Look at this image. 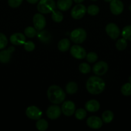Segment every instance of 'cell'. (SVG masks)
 <instances>
[{"instance_id":"cell-1","label":"cell","mask_w":131,"mask_h":131,"mask_svg":"<svg viewBox=\"0 0 131 131\" xmlns=\"http://www.w3.org/2000/svg\"><path fill=\"white\" fill-rule=\"evenodd\" d=\"M105 83L101 78L98 76H91L86 82V89L92 95H98L104 92Z\"/></svg>"},{"instance_id":"cell-2","label":"cell","mask_w":131,"mask_h":131,"mask_svg":"<svg viewBox=\"0 0 131 131\" xmlns=\"http://www.w3.org/2000/svg\"><path fill=\"white\" fill-rule=\"evenodd\" d=\"M47 96L49 101L54 104H59L64 101L66 93L64 91L57 85H51L47 91Z\"/></svg>"},{"instance_id":"cell-3","label":"cell","mask_w":131,"mask_h":131,"mask_svg":"<svg viewBox=\"0 0 131 131\" xmlns=\"http://www.w3.org/2000/svg\"><path fill=\"white\" fill-rule=\"evenodd\" d=\"M56 5L53 0H40L37 5V10L41 14H48L55 10Z\"/></svg>"},{"instance_id":"cell-4","label":"cell","mask_w":131,"mask_h":131,"mask_svg":"<svg viewBox=\"0 0 131 131\" xmlns=\"http://www.w3.org/2000/svg\"><path fill=\"white\" fill-rule=\"evenodd\" d=\"M87 38L86 31L83 28H77L72 31L70 34L71 40L74 43H82Z\"/></svg>"},{"instance_id":"cell-5","label":"cell","mask_w":131,"mask_h":131,"mask_svg":"<svg viewBox=\"0 0 131 131\" xmlns=\"http://www.w3.org/2000/svg\"><path fill=\"white\" fill-rule=\"evenodd\" d=\"M86 11H87V9L86 6L82 4L78 3L72 8L71 11V15L74 19L79 20L84 16Z\"/></svg>"},{"instance_id":"cell-6","label":"cell","mask_w":131,"mask_h":131,"mask_svg":"<svg viewBox=\"0 0 131 131\" xmlns=\"http://www.w3.org/2000/svg\"><path fill=\"white\" fill-rule=\"evenodd\" d=\"M25 113L28 118L33 120H39L42 115L41 110L35 106H31L27 107Z\"/></svg>"},{"instance_id":"cell-7","label":"cell","mask_w":131,"mask_h":131,"mask_svg":"<svg viewBox=\"0 0 131 131\" xmlns=\"http://www.w3.org/2000/svg\"><path fill=\"white\" fill-rule=\"evenodd\" d=\"M33 23L34 28L37 30H42L46 25V20L41 13L35 14L33 17Z\"/></svg>"},{"instance_id":"cell-8","label":"cell","mask_w":131,"mask_h":131,"mask_svg":"<svg viewBox=\"0 0 131 131\" xmlns=\"http://www.w3.org/2000/svg\"><path fill=\"white\" fill-rule=\"evenodd\" d=\"M105 31L109 37L113 40L117 39L120 35L119 27L114 23L108 24L105 27Z\"/></svg>"},{"instance_id":"cell-9","label":"cell","mask_w":131,"mask_h":131,"mask_svg":"<svg viewBox=\"0 0 131 131\" xmlns=\"http://www.w3.org/2000/svg\"><path fill=\"white\" fill-rule=\"evenodd\" d=\"M70 53L73 57L78 60L85 58L87 55L86 51L84 49V48L78 45H74L71 47Z\"/></svg>"},{"instance_id":"cell-10","label":"cell","mask_w":131,"mask_h":131,"mask_svg":"<svg viewBox=\"0 0 131 131\" xmlns=\"http://www.w3.org/2000/svg\"><path fill=\"white\" fill-rule=\"evenodd\" d=\"M109 69V66L106 62L103 61H98L92 67V71L96 75H104Z\"/></svg>"},{"instance_id":"cell-11","label":"cell","mask_w":131,"mask_h":131,"mask_svg":"<svg viewBox=\"0 0 131 131\" xmlns=\"http://www.w3.org/2000/svg\"><path fill=\"white\" fill-rule=\"evenodd\" d=\"M124 9V5L120 0H112L110 2V10L115 15L121 14Z\"/></svg>"},{"instance_id":"cell-12","label":"cell","mask_w":131,"mask_h":131,"mask_svg":"<svg viewBox=\"0 0 131 131\" xmlns=\"http://www.w3.org/2000/svg\"><path fill=\"white\" fill-rule=\"evenodd\" d=\"M61 110L65 116H71L75 112V105L71 101H65L62 105Z\"/></svg>"},{"instance_id":"cell-13","label":"cell","mask_w":131,"mask_h":131,"mask_svg":"<svg viewBox=\"0 0 131 131\" xmlns=\"http://www.w3.org/2000/svg\"><path fill=\"white\" fill-rule=\"evenodd\" d=\"M62 110L59 106L51 105L46 110V115L48 118L51 120L57 119L61 115Z\"/></svg>"},{"instance_id":"cell-14","label":"cell","mask_w":131,"mask_h":131,"mask_svg":"<svg viewBox=\"0 0 131 131\" xmlns=\"http://www.w3.org/2000/svg\"><path fill=\"white\" fill-rule=\"evenodd\" d=\"M86 123L87 126L92 129H98L103 125L102 119L96 116H91L89 117L86 121Z\"/></svg>"},{"instance_id":"cell-15","label":"cell","mask_w":131,"mask_h":131,"mask_svg":"<svg viewBox=\"0 0 131 131\" xmlns=\"http://www.w3.org/2000/svg\"><path fill=\"white\" fill-rule=\"evenodd\" d=\"M15 51V47L11 46L7 49L2 50L0 51V62L1 63H8L11 58L12 54Z\"/></svg>"},{"instance_id":"cell-16","label":"cell","mask_w":131,"mask_h":131,"mask_svg":"<svg viewBox=\"0 0 131 131\" xmlns=\"http://www.w3.org/2000/svg\"><path fill=\"white\" fill-rule=\"evenodd\" d=\"M10 41L13 45L21 46L24 44L26 42L25 35L21 33H14L10 36Z\"/></svg>"},{"instance_id":"cell-17","label":"cell","mask_w":131,"mask_h":131,"mask_svg":"<svg viewBox=\"0 0 131 131\" xmlns=\"http://www.w3.org/2000/svg\"><path fill=\"white\" fill-rule=\"evenodd\" d=\"M85 107H86V111L94 113L100 110V105L98 101L96 100H90L86 102Z\"/></svg>"},{"instance_id":"cell-18","label":"cell","mask_w":131,"mask_h":131,"mask_svg":"<svg viewBox=\"0 0 131 131\" xmlns=\"http://www.w3.org/2000/svg\"><path fill=\"white\" fill-rule=\"evenodd\" d=\"M72 0H58L57 3V6L61 11L65 12L69 10L72 6Z\"/></svg>"},{"instance_id":"cell-19","label":"cell","mask_w":131,"mask_h":131,"mask_svg":"<svg viewBox=\"0 0 131 131\" xmlns=\"http://www.w3.org/2000/svg\"><path fill=\"white\" fill-rule=\"evenodd\" d=\"M58 49L61 52H66L70 48V41L68 38H63L58 43Z\"/></svg>"},{"instance_id":"cell-20","label":"cell","mask_w":131,"mask_h":131,"mask_svg":"<svg viewBox=\"0 0 131 131\" xmlns=\"http://www.w3.org/2000/svg\"><path fill=\"white\" fill-rule=\"evenodd\" d=\"M39 40L42 42H48L51 40V35L47 31L41 30L38 33H37Z\"/></svg>"},{"instance_id":"cell-21","label":"cell","mask_w":131,"mask_h":131,"mask_svg":"<svg viewBox=\"0 0 131 131\" xmlns=\"http://www.w3.org/2000/svg\"><path fill=\"white\" fill-rule=\"evenodd\" d=\"M113 118H114V114L110 110H106L103 113L101 119L105 124L110 123L113 120Z\"/></svg>"},{"instance_id":"cell-22","label":"cell","mask_w":131,"mask_h":131,"mask_svg":"<svg viewBox=\"0 0 131 131\" xmlns=\"http://www.w3.org/2000/svg\"><path fill=\"white\" fill-rule=\"evenodd\" d=\"M78 90V85L74 82H69L66 86V92L69 95L74 94Z\"/></svg>"},{"instance_id":"cell-23","label":"cell","mask_w":131,"mask_h":131,"mask_svg":"<svg viewBox=\"0 0 131 131\" xmlns=\"http://www.w3.org/2000/svg\"><path fill=\"white\" fill-rule=\"evenodd\" d=\"M36 128L40 131H45L48 128V122L44 119H39L36 122Z\"/></svg>"},{"instance_id":"cell-24","label":"cell","mask_w":131,"mask_h":131,"mask_svg":"<svg viewBox=\"0 0 131 131\" xmlns=\"http://www.w3.org/2000/svg\"><path fill=\"white\" fill-rule=\"evenodd\" d=\"M51 19L55 23H60L64 19L63 14L58 10H53L51 12Z\"/></svg>"},{"instance_id":"cell-25","label":"cell","mask_w":131,"mask_h":131,"mask_svg":"<svg viewBox=\"0 0 131 131\" xmlns=\"http://www.w3.org/2000/svg\"><path fill=\"white\" fill-rule=\"evenodd\" d=\"M127 46V40L125 39L124 38H119L117 40L116 43V47L117 49L119 51H123L126 49Z\"/></svg>"},{"instance_id":"cell-26","label":"cell","mask_w":131,"mask_h":131,"mask_svg":"<svg viewBox=\"0 0 131 131\" xmlns=\"http://www.w3.org/2000/svg\"><path fill=\"white\" fill-rule=\"evenodd\" d=\"M24 35L28 38H33L35 35H37V31L33 27L28 26L24 29Z\"/></svg>"},{"instance_id":"cell-27","label":"cell","mask_w":131,"mask_h":131,"mask_svg":"<svg viewBox=\"0 0 131 131\" xmlns=\"http://www.w3.org/2000/svg\"><path fill=\"white\" fill-rule=\"evenodd\" d=\"M121 35L125 39L131 41V26H127L124 27L122 30Z\"/></svg>"},{"instance_id":"cell-28","label":"cell","mask_w":131,"mask_h":131,"mask_svg":"<svg viewBox=\"0 0 131 131\" xmlns=\"http://www.w3.org/2000/svg\"><path fill=\"white\" fill-rule=\"evenodd\" d=\"M121 92L124 96H130L131 95V83H127L123 84L121 88Z\"/></svg>"},{"instance_id":"cell-29","label":"cell","mask_w":131,"mask_h":131,"mask_svg":"<svg viewBox=\"0 0 131 131\" xmlns=\"http://www.w3.org/2000/svg\"><path fill=\"white\" fill-rule=\"evenodd\" d=\"M78 69H79V71L83 74H88L91 70V66L86 63H82L80 64Z\"/></svg>"},{"instance_id":"cell-30","label":"cell","mask_w":131,"mask_h":131,"mask_svg":"<svg viewBox=\"0 0 131 131\" xmlns=\"http://www.w3.org/2000/svg\"><path fill=\"white\" fill-rule=\"evenodd\" d=\"M87 12L89 15H96L100 12V8L97 5H91L87 7Z\"/></svg>"},{"instance_id":"cell-31","label":"cell","mask_w":131,"mask_h":131,"mask_svg":"<svg viewBox=\"0 0 131 131\" xmlns=\"http://www.w3.org/2000/svg\"><path fill=\"white\" fill-rule=\"evenodd\" d=\"M75 118L78 120H81L84 119L87 116V112H86V110H84V109H78L77 110L75 111Z\"/></svg>"},{"instance_id":"cell-32","label":"cell","mask_w":131,"mask_h":131,"mask_svg":"<svg viewBox=\"0 0 131 131\" xmlns=\"http://www.w3.org/2000/svg\"><path fill=\"white\" fill-rule=\"evenodd\" d=\"M8 44V39L5 34L0 33V50L3 49Z\"/></svg>"},{"instance_id":"cell-33","label":"cell","mask_w":131,"mask_h":131,"mask_svg":"<svg viewBox=\"0 0 131 131\" xmlns=\"http://www.w3.org/2000/svg\"><path fill=\"white\" fill-rule=\"evenodd\" d=\"M86 59L89 63H95L98 60V55L96 52H90L86 55Z\"/></svg>"},{"instance_id":"cell-34","label":"cell","mask_w":131,"mask_h":131,"mask_svg":"<svg viewBox=\"0 0 131 131\" xmlns=\"http://www.w3.org/2000/svg\"><path fill=\"white\" fill-rule=\"evenodd\" d=\"M24 48L28 52H31V51H33L35 49V46L34 43L32 41H28V42H25V43H24Z\"/></svg>"},{"instance_id":"cell-35","label":"cell","mask_w":131,"mask_h":131,"mask_svg":"<svg viewBox=\"0 0 131 131\" xmlns=\"http://www.w3.org/2000/svg\"><path fill=\"white\" fill-rule=\"evenodd\" d=\"M23 0H8V4L12 8H17L21 5Z\"/></svg>"},{"instance_id":"cell-36","label":"cell","mask_w":131,"mask_h":131,"mask_svg":"<svg viewBox=\"0 0 131 131\" xmlns=\"http://www.w3.org/2000/svg\"><path fill=\"white\" fill-rule=\"evenodd\" d=\"M26 1L30 4H35L38 3L39 0H26Z\"/></svg>"},{"instance_id":"cell-37","label":"cell","mask_w":131,"mask_h":131,"mask_svg":"<svg viewBox=\"0 0 131 131\" xmlns=\"http://www.w3.org/2000/svg\"><path fill=\"white\" fill-rule=\"evenodd\" d=\"M73 1L75 3H81L83 2L84 0H73Z\"/></svg>"},{"instance_id":"cell-38","label":"cell","mask_w":131,"mask_h":131,"mask_svg":"<svg viewBox=\"0 0 131 131\" xmlns=\"http://www.w3.org/2000/svg\"><path fill=\"white\" fill-rule=\"evenodd\" d=\"M104 1H105V2H107V3H110V1H112V0H104Z\"/></svg>"},{"instance_id":"cell-39","label":"cell","mask_w":131,"mask_h":131,"mask_svg":"<svg viewBox=\"0 0 131 131\" xmlns=\"http://www.w3.org/2000/svg\"><path fill=\"white\" fill-rule=\"evenodd\" d=\"M128 80H129V83H131V75L129 77V78H128Z\"/></svg>"},{"instance_id":"cell-40","label":"cell","mask_w":131,"mask_h":131,"mask_svg":"<svg viewBox=\"0 0 131 131\" xmlns=\"http://www.w3.org/2000/svg\"><path fill=\"white\" fill-rule=\"evenodd\" d=\"M91 1H97V0H91Z\"/></svg>"}]
</instances>
